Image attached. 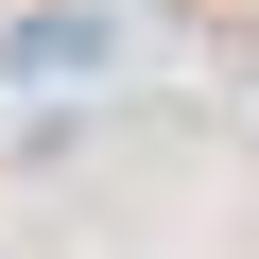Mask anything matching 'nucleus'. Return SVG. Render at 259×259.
Returning a JSON list of instances; mask_svg holds the SVG:
<instances>
[{
    "instance_id": "1",
    "label": "nucleus",
    "mask_w": 259,
    "mask_h": 259,
    "mask_svg": "<svg viewBox=\"0 0 259 259\" xmlns=\"http://www.w3.org/2000/svg\"><path fill=\"white\" fill-rule=\"evenodd\" d=\"M121 69V18L104 0H35V18H0V87H104Z\"/></svg>"
}]
</instances>
